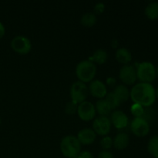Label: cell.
Listing matches in <instances>:
<instances>
[{
  "instance_id": "3",
  "label": "cell",
  "mask_w": 158,
  "mask_h": 158,
  "mask_svg": "<svg viewBox=\"0 0 158 158\" xmlns=\"http://www.w3.org/2000/svg\"><path fill=\"white\" fill-rule=\"evenodd\" d=\"M97 73L95 63L88 60H83L77 64L76 68V73L80 81L88 83L93 80Z\"/></svg>"
},
{
  "instance_id": "31",
  "label": "cell",
  "mask_w": 158,
  "mask_h": 158,
  "mask_svg": "<svg viewBox=\"0 0 158 158\" xmlns=\"http://www.w3.org/2000/svg\"><path fill=\"white\" fill-rule=\"evenodd\" d=\"M156 97H157V98H158V88H157V91H156Z\"/></svg>"
},
{
  "instance_id": "14",
  "label": "cell",
  "mask_w": 158,
  "mask_h": 158,
  "mask_svg": "<svg viewBox=\"0 0 158 158\" xmlns=\"http://www.w3.org/2000/svg\"><path fill=\"white\" fill-rule=\"evenodd\" d=\"M130 142V137L125 133H120L115 137L113 140V145L117 150H123L128 146Z\"/></svg>"
},
{
  "instance_id": "23",
  "label": "cell",
  "mask_w": 158,
  "mask_h": 158,
  "mask_svg": "<svg viewBox=\"0 0 158 158\" xmlns=\"http://www.w3.org/2000/svg\"><path fill=\"white\" fill-rule=\"evenodd\" d=\"M131 111L135 117H142V116L144 114L143 106H142L141 105L137 104V103H134L132 105L131 108Z\"/></svg>"
},
{
  "instance_id": "28",
  "label": "cell",
  "mask_w": 158,
  "mask_h": 158,
  "mask_svg": "<svg viewBox=\"0 0 158 158\" xmlns=\"http://www.w3.org/2000/svg\"><path fill=\"white\" fill-rule=\"evenodd\" d=\"M105 6L103 2H99L97 4H96L95 7H94V10L96 12H98V13H102V12L104 11Z\"/></svg>"
},
{
  "instance_id": "26",
  "label": "cell",
  "mask_w": 158,
  "mask_h": 158,
  "mask_svg": "<svg viewBox=\"0 0 158 158\" xmlns=\"http://www.w3.org/2000/svg\"><path fill=\"white\" fill-rule=\"evenodd\" d=\"M75 158H94V155L89 151H82Z\"/></svg>"
},
{
  "instance_id": "5",
  "label": "cell",
  "mask_w": 158,
  "mask_h": 158,
  "mask_svg": "<svg viewBox=\"0 0 158 158\" xmlns=\"http://www.w3.org/2000/svg\"><path fill=\"white\" fill-rule=\"evenodd\" d=\"M89 89L86 85L81 81H77L73 83L70 87V97L72 101L77 104L83 103L88 97Z\"/></svg>"
},
{
  "instance_id": "6",
  "label": "cell",
  "mask_w": 158,
  "mask_h": 158,
  "mask_svg": "<svg viewBox=\"0 0 158 158\" xmlns=\"http://www.w3.org/2000/svg\"><path fill=\"white\" fill-rule=\"evenodd\" d=\"M11 47L15 52L19 54H27L30 52L32 44L29 38L24 35H17L11 41Z\"/></svg>"
},
{
  "instance_id": "33",
  "label": "cell",
  "mask_w": 158,
  "mask_h": 158,
  "mask_svg": "<svg viewBox=\"0 0 158 158\" xmlns=\"http://www.w3.org/2000/svg\"><path fill=\"white\" fill-rule=\"evenodd\" d=\"M0 124H1V119H0Z\"/></svg>"
},
{
  "instance_id": "29",
  "label": "cell",
  "mask_w": 158,
  "mask_h": 158,
  "mask_svg": "<svg viewBox=\"0 0 158 158\" xmlns=\"http://www.w3.org/2000/svg\"><path fill=\"white\" fill-rule=\"evenodd\" d=\"M4 35H5V27L2 25V23H0V39L2 38Z\"/></svg>"
},
{
  "instance_id": "25",
  "label": "cell",
  "mask_w": 158,
  "mask_h": 158,
  "mask_svg": "<svg viewBox=\"0 0 158 158\" xmlns=\"http://www.w3.org/2000/svg\"><path fill=\"white\" fill-rule=\"evenodd\" d=\"M77 103H76L75 102L73 101H70L66 105V112L69 114H75L76 111H77Z\"/></svg>"
},
{
  "instance_id": "4",
  "label": "cell",
  "mask_w": 158,
  "mask_h": 158,
  "mask_svg": "<svg viewBox=\"0 0 158 158\" xmlns=\"http://www.w3.org/2000/svg\"><path fill=\"white\" fill-rule=\"evenodd\" d=\"M137 77L140 83H151L156 77V69L150 62H143L137 68Z\"/></svg>"
},
{
  "instance_id": "8",
  "label": "cell",
  "mask_w": 158,
  "mask_h": 158,
  "mask_svg": "<svg viewBox=\"0 0 158 158\" xmlns=\"http://www.w3.org/2000/svg\"><path fill=\"white\" fill-rule=\"evenodd\" d=\"M111 122L107 117H100L95 119L93 123V130L96 134L100 136H106L110 131Z\"/></svg>"
},
{
  "instance_id": "17",
  "label": "cell",
  "mask_w": 158,
  "mask_h": 158,
  "mask_svg": "<svg viewBox=\"0 0 158 158\" xmlns=\"http://www.w3.org/2000/svg\"><path fill=\"white\" fill-rule=\"evenodd\" d=\"M95 109L96 111H97L98 114L103 117H106L107 115H109L112 110L104 99H100L99 100H97Z\"/></svg>"
},
{
  "instance_id": "21",
  "label": "cell",
  "mask_w": 158,
  "mask_h": 158,
  "mask_svg": "<svg viewBox=\"0 0 158 158\" xmlns=\"http://www.w3.org/2000/svg\"><path fill=\"white\" fill-rule=\"evenodd\" d=\"M148 150L153 157H158V136H154L150 139L148 144Z\"/></svg>"
},
{
  "instance_id": "15",
  "label": "cell",
  "mask_w": 158,
  "mask_h": 158,
  "mask_svg": "<svg viewBox=\"0 0 158 158\" xmlns=\"http://www.w3.org/2000/svg\"><path fill=\"white\" fill-rule=\"evenodd\" d=\"M116 59L119 63L127 65L132 60V55L129 49L125 47H121L116 52Z\"/></svg>"
},
{
  "instance_id": "2",
  "label": "cell",
  "mask_w": 158,
  "mask_h": 158,
  "mask_svg": "<svg viewBox=\"0 0 158 158\" xmlns=\"http://www.w3.org/2000/svg\"><path fill=\"white\" fill-rule=\"evenodd\" d=\"M81 149V143L77 137L74 136H66L63 137L60 143V150L65 157L68 158H75L80 154Z\"/></svg>"
},
{
  "instance_id": "32",
  "label": "cell",
  "mask_w": 158,
  "mask_h": 158,
  "mask_svg": "<svg viewBox=\"0 0 158 158\" xmlns=\"http://www.w3.org/2000/svg\"><path fill=\"white\" fill-rule=\"evenodd\" d=\"M156 73H157V76H158V67H157V72H156Z\"/></svg>"
},
{
  "instance_id": "1",
  "label": "cell",
  "mask_w": 158,
  "mask_h": 158,
  "mask_svg": "<svg viewBox=\"0 0 158 158\" xmlns=\"http://www.w3.org/2000/svg\"><path fill=\"white\" fill-rule=\"evenodd\" d=\"M130 97L134 103L150 106L155 102L156 91L151 83H139L132 88Z\"/></svg>"
},
{
  "instance_id": "13",
  "label": "cell",
  "mask_w": 158,
  "mask_h": 158,
  "mask_svg": "<svg viewBox=\"0 0 158 158\" xmlns=\"http://www.w3.org/2000/svg\"><path fill=\"white\" fill-rule=\"evenodd\" d=\"M97 134L94 130L90 128H83L80 130L77 135V139L81 144H91L96 140Z\"/></svg>"
},
{
  "instance_id": "34",
  "label": "cell",
  "mask_w": 158,
  "mask_h": 158,
  "mask_svg": "<svg viewBox=\"0 0 158 158\" xmlns=\"http://www.w3.org/2000/svg\"><path fill=\"white\" fill-rule=\"evenodd\" d=\"M157 158H158V157H157Z\"/></svg>"
},
{
  "instance_id": "12",
  "label": "cell",
  "mask_w": 158,
  "mask_h": 158,
  "mask_svg": "<svg viewBox=\"0 0 158 158\" xmlns=\"http://www.w3.org/2000/svg\"><path fill=\"white\" fill-rule=\"evenodd\" d=\"M111 123L117 129H123L128 124V117L123 111L116 110L111 114Z\"/></svg>"
},
{
  "instance_id": "11",
  "label": "cell",
  "mask_w": 158,
  "mask_h": 158,
  "mask_svg": "<svg viewBox=\"0 0 158 158\" xmlns=\"http://www.w3.org/2000/svg\"><path fill=\"white\" fill-rule=\"evenodd\" d=\"M89 92L94 97L102 99L106 95L107 89L103 82L99 80H93L89 85Z\"/></svg>"
},
{
  "instance_id": "22",
  "label": "cell",
  "mask_w": 158,
  "mask_h": 158,
  "mask_svg": "<svg viewBox=\"0 0 158 158\" xmlns=\"http://www.w3.org/2000/svg\"><path fill=\"white\" fill-rule=\"evenodd\" d=\"M104 100H106V103H108V105H109L110 107L111 108V110L116 109V108L118 107V106H120V103H121L114 92L107 93L106 95L105 96Z\"/></svg>"
},
{
  "instance_id": "27",
  "label": "cell",
  "mask_w": 158,
  "mask_h": 158,
  "mask_svg": "<svg viewBox=\"0 0 158 158\" xmlns=\"http://www.w3.org/2000/svg\"><path fill=\"white\" fill-rule=\"evenodd\" d=\"M98 158H114V156L110 151H103L99 154Z\"/></svg>"
},
{
  "instance_id": "20",
  "label": "cell",
  "mask_w": 158,
  "mask_h": 158,
  "mask_svg": "<svg viewBox=\"0 0 158 158\" xmlns=\"http://www.w3.org/2000/svg\"><path fill=\"white\" fill-rule=\"evenodd\" d=\"M80 23L83 26L91 27L97 23V16L95 14L92 13V12H86V13L83 14V16L81 17Z\"/></svg>"
},
{
  "instance_id": "9",
  "label": "cell",
  "mask_w": 158,
  "mask_h": 158,
  "mask_svg": "<svg viewBox=\"0 0 158 158\" xmlns=\"http://www.w3.org/2000/svg\"><path fill=\"white\" fill-rule=\"evenodd\" d=\"M77 114L81 120L84 121H89L95 117V106L90 102L84 101L78 105Z\"/></svg>"
},
{
  "instance_id": "10",
  "label": "cell",
  "mask_w": 158,
  "mask_h": 158,
  "mask_svg": "<svg viewBox=\"0 0 158 158\" xmlns=\"http://www.w3.org/2000/svg\"><path fill=\"white\" fill-rule=\"evenodd\" d=\"M120 79L127 85H132L137 80V70L131 65H124L120 69Z\"/></svg>"
},
{
  "instance_id": "30",
  "label": "cell",
  "mask_w": 158,
  "mask_h": 158,
  "mask_svg": "<svg viewBox=\"0 0 158 158\" xmlns=\"http://www.w3.org/2000/svg\"><path fill=\"white\" fill-rule=\"evenodd\" d=\"M106 81H107V83L110 85V86H114V85L115 84V83H116L115 79L113 78V77H110V78H107V80H106Z\"/></svg>"
},
{
  "instance_id": "18",
  "label": "cell",
  "mask_w": 158,
  "mask_h": 158,
  "mask_svg": "<svg viewBox=\"0 0 158 158\" xmlns=\"http://www.w3.org/2000/svg\"><path fill=\"white\" fill-rule=\"evenodd\" d=\"M114 93L117 96V98L120 101V103L127 101L130 97V91L128 88L124 85H119L116 86Z\"/></svg>"
},
{
  "instance_id": "24",
  "label": "cell",
  "mask_w": 158,
  "mask_h": 158,
  "mask_svg": "<svg viewBox=\"0 0 158 158\" xmlns=\"http://www.w3.org/2000/svg\"><path fill=\"white\" fill-rule=\"evenodd\" d=\"M100 145H101V147L105 150V151H107L108 149H110V148L113 146L112 138L108 137V136H106V137H104L101 140V141H100Z\"/></svg>"
},
{
  "instance_id": "7",
  "label": "cell",
  "mask_w": 158,
  "mask_h": 158,
  "mask_svg": "<svg viewBox=\"0 0 158 158\" xmlns=\"http://www.w3.org/2000/svg\"><path fill=\"white\" fill-rule=\"evenodd\" d=\"M131 127L132 132L139 137H145L150 132L149 123L142 117H135L131 122Z\"/></svg>"
},
{
  "instance_id": "16",
  "label": "cell",
  "mask_w": 158,
  "mask_h": 158,
  "mask_svg": "<svg viewBox=\"0 0 158 158\" xmlns=\"http://www.w3.org/2000/svg\"><path fill=\"white\" fill-rule=\"evenodd\" d=\"M108 58L107 52L103 49H98L93 53V55L89 57V61L93 63H96L97 64H103L106 62Z\"/></svg>"
},
{
  "instance_id": "19",
  "label": "cell",
  "mask_w": 158,
  "mask_h": 158,
  "mask_svg": "<svg viewBox=\"0 0 158 158\" xmlns=\"http://www.w3.org/2000/svg\"><path fill=\"white\" fill-rule=\"evenodd\" d=\"M145 14L147 17L151 20H155L158 19V2H152L147 6L145 9Z\"/></svg>"
}]
</instances>
